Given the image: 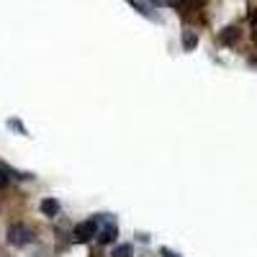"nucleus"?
<instances>
[{
	"label": "nucleus",
	"mask_w": 257,
	"mask_h": 257,
	"mask_svg": "<svg viewBox=\"0 0 257 257\" xmlns=\"http://www.w3.org/2000/svg\"><path fill=\"white\" fill-rule=\"evenodd\" d=\"M8 180H11V175L6 173V167L0 165V190H6V188H8Z\"/></svg>",
	"instance_id": "nucleus-9"
},
{
	"label": "nucleus",
	"mask_w": 257,
	"mask_h": 257,
	"mask_svg": "<svg viewBox=\"0 0 257 257\" xmlns=\"http://www.w3.org/2000/svg\"><path fill=\"white\" fill-rule=\"evenodd\" d=\"M8 126L13 128V132H18L21 137H26V134H29V132H26V126H24V123H21L18 118H11V121H8Z\"/></svg>",
	"instance_id": "nucleus-8"
},
{
	"label": "nucleus",
	"mask_w": 257,
	"mask_h": 257,
	"mask_svg": "<svg viewBox=\"0 0 257 257\" xmlns=\"http://www.w3.org/2000/svg\"><path fill=\"white\" fill-rule=\"evenodd\" d=\"M162 254H165V257H180V254H175V252H170L167 247H162Z\"/></svg>",
	"instance_id": "nucleus-11"
},
{
	"label": "nucleus",
	"mask_w": 257,
	"mask_h": 257,
	"mask_svg": "<svg viewBox=\"0 0 257 257\" xmlns=\"http://www.w3.org/2000/svg\"><path fill=\"white\" fill-rule=\"evenodd\" d=\"M219 41H221L224 47L237 44V41H239V29H237V26H226V29L219 34Z\"/></svg>",
	"instance_id": "nucleus-5"
},
{
	"label": "nucleus",
	"mask_w": 257,
	"mask_h": 257,
	"mask_svg": "<svg viewBox=\"0 0 257 257\" xmlns=\"http://www.w3.org/2000/svg\"><path fill=\"white\" fill-rule=\"evenodd\" d=\"M252 36H254V41H257V16L252 18Z\"/></svg>",
	"instance_id": "nucleus-10"
},
{
	"label": "nucleus",
	"mask_w": 257,
	"mask_h": 257,
	"mask_svg": "<svg viewBox=\"0 0 257 257\" xmlns=\"http://www.w3.org/2000/svg\"><path fill=\"white\" fill-rule=\"evenodd\" d=\"M6 242H8L11 247H26L29 242H34V231H31L26 224L16 221V224H11V226L6 229Z\"/></svg>",
	"instance_id": "nucleus-1"
},
{
	"label": "nucleus",
	"mask_w": 257,
	"mask_h": 257,
	"mask_svg": "<svg viewBox=\"0 0 257 257\" xmlns=\"http://www.w3.org/2000/svg\"><path fill=\"white\" fill-rule=\"evenodd\" d=\"M39 211L44 213L47 219H57V216H59V211H62V206H59L57 198H44V201L39 203Z\"/></svg>",
	"instance_id": "nucleus-3"
},
{
	"label": "nucleus",
	"mask_w": 257,
	"mask_h": 257,
	"mask_svg": "<svg viewBox=\"0 0 257 257\" xmlns=\"http://www.w3.org/2000/svg\"><path fill=\"white\" fill-rule=\"evenodd\" d=\"M180 44H183L185 52H193V49L198 47V34H196V31H190V29H185L183 36H180Z\"/></svg>",
	"instance_id": "nucleus-6"
},
{
	"label": "nucleus",
	"mask_w": 257,
	"mask_h": 257,
	"mask_svg": "<svg viewBox=\"0 0 257 257\" xmlns=\"http://www.w3.org/2000/svg\"><path fill=\"white\" fill-rule=\"evenodd\" d=\"M98 219L93 216V219H88V221H80V224H75V229H72V234H75V242H90L93 237H98Z\"/></svg>",
	"instance_id": "nucleus-2"
},
{
	"label": "nucleus",
	"mask_w": 257,
	"mask_h": 257,
	"mask_svg": "<svg viewBox=\"0 0 257 257\" xmlns=\"http://www.w3.org/2000/svg\"><path fill=\"white\" fill-rule=\"evenodd\" d=\"M134 254V247L132 244H116L111 249V257H132Z\"/></svg>",
	"instance_id": "nucleus-7"
},
{
	"label": "nucleus",
	"mask_w": 257,
	"mask_h": 257,
	"mask_svg": "<svg viewBox=\"0 0 257 257\" xmlns=\"http://www.w3.org/2000/svg\"><path fill=\"white\" fill-rule=\"evenodd\" d=\"M116 237H118V229H116V224H111V221L98 231V242H100V244H113Z\"/></svg>",
	"instance_id": "nucleus-4"
}]
</instances>
